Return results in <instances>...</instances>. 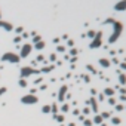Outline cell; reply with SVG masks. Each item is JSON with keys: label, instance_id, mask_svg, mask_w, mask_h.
Masks as SVG:
<instances>
[{"label": "cell", "instance_id": "obj_1", "mask_svg": "<svg viewBox=\"0 0 126 126\" xmlns=\"http://www.w3.org/2000/svg\"><path fill=\"white\" fill-rule=\"evenodd\" d=\"M113 27H114V30H113V34H111V37L108 39V43H114L119 37H120V34H122V30H123V24L120 22V21H113Z\"/></svg>", "mask_w": 126, "mask_h": 126}, {"label": "cell", "instance_id": "obj_2", "mask_svg": "<svg viewBox=\"0 0 126 126\" xmlns=\"http://www.w3.org/2000/svg\"><path fill=\"white\" fill-rule=\"evenodd\" d=\"M2 61H6V62H13V64H18L21 61V57L16 55L13 52H6L2 55Z\"/></svg>", "mask_w": 126, "mask_h": 126}, {"label": "cell", "instance_id": "obj_3", "mask_svg": "<svg viewBox=\"0 0 126 126\" xmlns=\"http://www.w3.org/2000/svg\"><path fill=\"white\" fill-rule=\"evenodd\" d=\"M19 71H21V79H27V77L31 76V74H39V73H40L39 70H34L33 67H22Z\"/></svg>", "mask_w": 126, "mask_h": 126}, {"label": "cell", "instance_id": "obj_4", "mask_svg": "<svg viewBox=\"0 0 126 126\" xmlns=\"http://www.w3.org/2000/svg\"><path fill=\"white\" fill-rule=\"evenodd\" d=\"M101 43H102V33L101 31H98L97 33V36H95V39L92 40V43H91V49H97V48H99L101 46Z\"/></svg>", "mask_w": 126, "mask_h": 126}, {"label": "cell", "instance_id": "obj_5", "mask_svg": "<svg viewBox=\"0 0 126 126\" xmlns=\"http://www.w3.org/2000/svg\"><path fill=\"white\" fill-rule=\"evenodd\" d=\"M21 102L22 104H36V102H39V98L36 97V95H33V94H30V95L22 97L21 98Z\"/></svg>", "mask_w": 126, "mask_h": 126}, {"label": "cell", "instance_id": "obj_6", "mask_svg": "<svg viewBox=\"0 0 126 126\" xmlns=\"http://www.w3.org/2000/svg\"><path fill=\"white\" fill-rule=\"evenodd\" d=\"M31 49H33V46H31L30 43H25L24 46H21V53H19V57H21V58H27L30 53H31Z\"/></svg>", "mask_w": 126, "mask_h": 126}, {"label": "cell", "instance_id": "obj_7", "mask_svg": "<svg viewBox=\"0 0 126 126\" xmlns=\"http://www.w3.org/2000/svg\"><path fill=\"white\" fill-rule=\"evenodd\" d=\"M114 10H116V12H123V10H126V0H119V2L114 5Z\"/></svg>", "mask_w": 126, "mask_h": 126}, {"label": "cell", "instance_id": "obj_8", "mask_svg": "<svg viewBox=\"0 0 126 126\" xmlns=\"http://www.w3.org/2000/svg\"><path fill=\"white\" fill-rule=\"evenodd\" d=\"M0 27H3L6 31H12L13 30V25L10 24V22H6V21H2L0 19Z\"/></svg>", "mask_w": 126, "mask_h": 126}, {"label": "cell", "instance_id": "obj_9", "mask_svg": "<svg viewBox=\"0 0 126 126\" xmlns=\"http://www.w3.org/2000/svg\"><path fill=\"white\" fill-rule=\"evenodd\" d=\"M99 64H101V67H104V68H108L111 62L107 59V58H101V59H99Z\"/></svg>", "mask_w": 126, "mask_h": 126}, {"label": "cell", "instance_id": "obj_10", "mask_svg": "<svg viewBox=\"0 0 126 126\" xmlns=\"http://www.w3.org/2000/svg\"><path fill=\"white\" fill-rule=\"evenodd\" d=\"M65 92H67V86H62V87L59 89V95H58L59 101H64V95H65Z\"/></svg>", "mask_w": 126, "mask_h": 126}, {"label": "cell", "instance_id": "obj_11", "mask_svg": "<svg viewBox=\"0 0 126 126\" xmlns=\"http://www.w3.org/2000/svg\"><path fill=\"white\" fill-rule=\"evenodd\" d=\"M45 46H46V43L43 42V40H40V42H37L34 45V49H37V50H42V49H45Z\"/></svg>", "mask_w": 126, "mask_h": 126}, {"label": "cell", "instance_id": "obj_12", "mask_svg": "<svg viewBox=\"0 0 126 126\" xmlns=\"http://www.w3.org/2000/svg\"><path fill=\"white\" fill-rule=\"evenodd\" d=\"M119 82H120V85H126V76L123 73H120V71H119Z\"/></svg>", "mask_w": 126, "mask_h": 126}, {"label": "cell", "instance_id": "obj_13", "mask_svg": "<svg viewBox=\"0 0 126 126\" xmlns=\"http://www.w3.org/2000/svg\"><path fill=\"white\" fill-rule=\"evenodd\" d=\"M104 94H105V95H108V97H113V95H114V89H111V87H107Z\"/></svg>", "mask_w": 126, "mask_h": 126}, {"label": "cell", "instance_id": "obj_14", "mask_svg": "<svg viewBox=\"0 0 126 126\" xmlns=\"http://www.w3.org/2000/svg\"><path fill=\"white\" fill-rule=\"evenodd\" d=\"M95 36H97V33H95L94 30H91V31H87V37H91V39H95Z\"/></svg>", "mask_w": 126, "mask_h": 126}, {"label": "cell", "instance_id": "obj_15", "mask_svg": "<svg viewBox=\"0 0 126 126\" xmlns=\"http://www.w3.org/2000/svg\"><path fill=\"white\" fill-rule=\"evenodd\" d=\"M19 86L21 87H25L27 86V79H19Z\"/></svg>", "mask_w": 126, "mask_h": 126}, {"label": "cell", "instance_id": "obj_16", "mask_svg": "<svg viewBox=\"0 0 126 126\" xmlns=\"http://www.w3.org/2000/svg\"><path fill=\"white\" fill-rule=\"evenodd\" d=\"M57 52H61V53H62V52H65V46H61V45H59V46H57Z\"/></svg>", "mask_w": 126, "mask_h": 126}, {"label": "cell", "instance_id": "obj_17", "mask_svg": "<svg viewBox=\"0 0 126 126\" xmlns=\"http://www.w3.org/2000/svg\"><path fill=\"white\" fill-rule=\"evenodd\" d=\"M42 111H43V113H49V111H50V107H49V105H43Z\"/></svg>", "mask_w": 126, "mask_h": 126}, {"label": "cell", "instance_id": "obj_18", "mask_svg": "<svg viewBox=\"0 0 126 126\" xmlns=\"http://www.w3.org/2000/svg\"><path fill=\"white\" fill-rule=\"evenodd\" d=\"M94 122H95V123H101V122H102V116H97V117L94 119Z\"/></svg>", "mask_w": 126, "mask_h": 126}, {"label": "cell", "instance_id": "obj_19", "mask_svg": "<svg viewBox=\"0 0 126 126\" xmlns=\"http://www.w3.org/2000/svg\"><path fill=\"white\" fill-rule=\"evenodd\" d=\"M52 68H53V67H45V68H42V73H49Z\"/></svg>", "mask_w": 126, "mask_h": 126}, {"label": "cell", "instance_id": "obj_20", "mask_svg": "<svg viewBox=\"0 0 126 126\" xmlns=\"http://www.w3.org/2000/svg\"><path fill=\"white\" fill-rule=\"evenodd\" d=\"M87 70H91V73H92V74H97V70H95L92 65H87Z\"/></svg>", "mask_w": 126, "mask_h": 126}, {"label": "cell", "instance_id": "obj_21", "mask_svg": "<svg viewBox=\"0 0 126 126\" xmlns=\"http://www.w3.org/2000/svg\"><path fill=\"white\" fill-rule=\"evenodd\" d=\"M40 40H42L40 36H34V39H33V42H34V43H37V42H40Z\"/></svg>", "mask_w": 126, "mask_h": 126}, {"label": "cell", "instance_id": "obj_22", "mask_svg": "<svg viewBox=\"0 0 126 126\" xmlns=\"http://www.w3.org/2000/svg\"><path fill=\"white\" fill-rule=\"evenodd\" d=\"M43 59H45V57H43V55H39L37 58H36V62H37V61L40 62V61H43Z\"/></svg>", "mask_w": 126, "mask_h": 126}, {"label": "cell", "instance_id": "obj_23", "mask_svg": "<svg viewBox=\"0 0 126 126\" xmlns=\"http://www.w3.org/2000/svg\"><path fill=\"white\" fill-rule=\"evenodd\" d=\"M113 123H114V125L120 123V119H119V117H113Z\"/></svg>", "mask_w": 126, "mask_h": 126}, {"label": "cell", "instance_id": "obj_24", "mask_svg": "<svg viewBox=\"0 0 126 126\" xmlns=\"http://www.w3.org/2000/svg\"><path fill=\"white\" fill-rule=\"evenodd\" d=\"M13 42H15V43H19V42H21V36H18V37H15V39H13Z\"/></svg>", "mask_w": 126, "mask_h": 126}, {"label": "cell", "instance_id": "obj_25", "mask_svg": "<svg viewBox=\"0 0 126 126\" xmlns=\"http://www.w3.org/2000/svg\"><path fill=\"white\" fill-rule=\"evenodd\" d=\"M62 111H68V105H67V104L62 105Z\"/></svg>", "mask_w": 126, "mask_h": 126}, {"label": "cell", "instance_id": "obj_26", "mask_svg": "<svg viewBox=\"0 0 126 126\" xmlns=\"http://www.w3.org/2000/svg\"><path fill=\"white\" fill-rule=\"evenodd\" d=\"M6 92V87H0V95H3Z\"/></svg>", "mask_w": 126, "mask_h": 126}, {"label": "cell", "instance_id": "obj_27", "mask_svg": "<svg viewBox=\"0 0 126 126\" xmlns=\"http://www.w3.org/2000/svg\"><path fill=\"white\" fill-rule=\"evenodd\" d=\"M57 59V55H55V53H52V55H50V61H55Z\"/></svg>", "mask_w": 126, "mask_h": 126}, {"label": "cell", "instance_id": "obj_28", "mask_svg": "<svg viewBox=\"0 0 126 126\" xmlns=\"http://www.w3.org/2000/svg\"><path fill=\"white\" fill-rule=\"evenodd\" d=\"M85 125H86V126H91L92 122H91V120H85Z\"/></svg>", "mask_w": 126, "mask_h": 126}, {"label": "cell", "instance_id": "obj_29", "mask_svg": "<svg viewBox=\"0 0 126 126\" xmlns=\"http://www.w3.org/2000/svg\"><path fill=\"white\" fill-rule=\"evenodd\" d=\"M57 120H59V122H62V120H64V116H57Z\"/></svg>", "mask_w": 126, "mask_h": 126}, {"label": "cell", "instance_id": "obj_30", "mask_svg": "<svg viewBox=\"0 0 126 126\" xmlns=\"http://www.w3.org/2000/svg\"><path fill=\"white\" fill-rule=\"evenodd\" d=\"M116 110L119 111V110H123V105H116Z\"/></svg>", "mask_w": 126, "mask_h": 126}, {"label": "cell", "instance_id": "obj_31", "mask_svg": "<svg viewBox=\"0 0 126 126\" xmlns=\"http://www.w3.org/2000/svg\"><path fill=\"white\" fill-rule=\"evenodd\" d=\"M70 53H71V55H76L77 50H76V49H71V52H70Z\"/></svg>", "mask_w": 126, "mask_h": 126}, {"label": "cell", "instance_id": "obj_32", "mask_svg": "<svg viewBox=\"0 0 126 126\" xmlns=\"http://www.w3.org/2000/svg\"><path fill=\"white\" fill-rule=\"evenodd\" d=\"M120 67H122L123 70H126V62H122V64H120Z\"/></svg>", "mask_w": 126, "mask_h": 126}, {"label": "cell", "instance_id": "obj_33", "mask_svg": "<svg viewBox=\"0 0 126 126\" xmlns=\"http://www.w3.org/2000/svg\"><path fill=\"white\" fill-rule=\"evenodd\" d=\"M16 33H22V27H18L16 28Z\"/></svg>", "mask_w": 126, "mask_h": 126}, {"label": "cell", "instance_id": "obj_34", "mask_svg": "<svg viewBox=\"0 0 126 126\" xmlns=\"http://www.w3.org/2000/svg\"><path fill=\"white\" fill-rule=\"evenodd\" d=\"M74 45V40H68V46H73Z\"/></svg>", "mask_w": 126, "mask_h": 126}, {"label": "cell", "instance_id": "obj_35", "mask_svg": "<svg viewBox=\"0 0 126 126\" xmlns=\"http://www.w3.org/2000/svg\"><path fill=\"white\" fill-rule=\"evenodd\" d=\"M0 19H2V10H0Z\"/></svg>", "mask_w": 126, "mask_h": 126}]
</instances>
